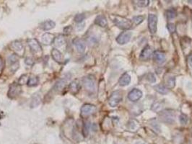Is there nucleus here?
Here are the masks:
<instances>
[{
  "instance_id": "f257e3e1",
  "label": "nucleus",
  "mask_w": 192,
  "mask_h": 144,
  "mask_svg": "<svg viewBox=\"0 0 192 144\" xmlns=\"http://www.w3.org/2000/svg\"><path fill=\"white\" fill-rule=\"evenodd\" d=\"M113 22L118 28L122 30H129L132 28V22L129 19L119 15H114L112 17Z\"/></svg>"
},
{
  "instance_id": "f03ea898",
  "label": "nucleus",
  "mask_w": 192,
  "mask_h": 144,
  "mask_svg": "<svg viewBox=\"0 0 192 144\" xmlns=\"http://www.w3.org/2000/svg\"><path fill=\"white\" fill-rule=\"evenodd\" d=\"M82 84L87 92L94 93L96 92V84L94 77L89 75V76L84 77L82 79Z\"/></svg>"
},
{
  "instance_id": "7ed1b4c3",
  "label": "nucleus",
  "mask_w": 192,
  "mask_h": 144,
  "mask_svg": "<svg viewBox=\"0 0 192 144\" xmlns=\"http://www.w3.org/2000/svg\"><path fill=\"white\" fill-rule=\"evenodd\" d=\"M160 120L165 123L173 124L175 122V114L174 111L170 110H163L159 113Z\"/></svg>"
},
{
  "instance_id": "20e7f679",
  "label": "nucleus",
  "mask_w": 192,
  "mask_h": 144,
  "mask_svg": "<svg viewBox=\"0 0 192 144\" xmlns=\"http://www.w3.org/2000/svg\"><path fill=\"white\" fill-rule=\"evenodd\" d=\"M28 44L33 54L37 56V57H41L43 53V51L39 41L36 39L30 38L28 40Z\"/></svg>"
},
{
  "instance_id": "39448f33",
  "label": "nucleus",
  "mask_w": 192,
  "mask_h": 144,
  "mask_svg": "<svg viewBox=\"0 0 192 144\" xmlns=\"http://www.w3.org/2000/svg\"><path fill=\"white\" fill-rule=\"evenodd\" d=\"M123 100L122 93L120 91H115L111 94L108 99V104L111 107H116Z\"/></svg>"
},
{
  "instance_id": "423d86ee",
  "label": "nucleus",
  "mask_w": 192,
  "mask_h": 144,
  "mask_svg": "<svg viewBox=\"0 0 192 144\" xmlns=\"http://www.w3.org/2000/svg\"><path fill=\"white\" fill-rule=\"evenodd\" d=\"M97 107L91 104H85L81 107V112L80 115L82 117H87L96 113Z\"/></svg>"
},
{
  "instance_id": "0eeeda50",
  "label": "nucleus",
  "mask_w": 192,
  "mask_h": 144,
  "mask_svg": "<svg viewBox=\"0 0 192 144\" xmlns=\"http://www.w3.org/2000/svg\"><path fill=\"white\" fill-rule=\"evenodd\" d=\"M158 17L154 14H150L148 16V28L151 34H155L157 32Z\"/></svg>"
},
{
  "instance_id": "6e6552de",
  "label": "nucleus",
  "mask_w": 192,
  "mask_h": 144,
  "mask_svg": "<svg viewBox=\"0 0 192 144\" xmlns=\"http://www.w3.org/2000/svg\"><path fill=\"white\" fill-rule=\"evenodd\" d=\"M21 92H22V89H21L20 85L18 83H14L11 84L10 87H9L8 95L9 98L14 99L20 95Z\"/></svg>"
},
{
  "instance_id": "1a4fd4ad",
  "label": "nucleus",
  "mask_w": 192,
  "mask_h": 144,
  "mask_svg": "<svg viewBox=\"0 0 192 144\" xmlns=\"http://www.w3.org/2000/svg\"><path fill=\"white\" fill-rule=\"evenodd\" d=\"M11 48L18 56H23L25 53V47L19 41H13L11 43Z\"/></svg>"
},
{
  "instance_id": "9d476101",
  "label": "nucleus",
  "mask_w": 192,
  "mask_h": 144,
  "mask_svg": "<svg viewBox=\"0 0 192 144\" xmlns=\"http://www.w3.org/2000/svg\"><path fill=\"white\" fill-rule=\"evenodd\" d=\"M132 35V32L129 30H126V31L122 32V33L118 35L117 37V42L120 45H124L129 42L131 40Z\"/></svg>"
},
{
  "instance_id": "9b49d317",
  "label": "nucleus",
  "mask_w": 192,
  "mask_h": 144,
  "mask_svg": "<svg viewBox=\"0 0 192 144\" xmlns=\"http://www.w3.org/2000/svg\"><path fill=\"white\" fill-rule=\"evenodd\" d=\"M153 49L150 46H146L142 51L140 56H139V59L142 61H146L150 60L152 56H153Z\"/></svg>"
},
{
  "instance_id": "f8f14e48",
  "label": "nucleus",
  "mask_w": 192,
  "mask_h": 144,
  "mask_svg": "<svg viewBox=\"0 0 192 144\" xmlns=\"http://www.w3.org/2000/svg\"><path fill=\"white\" fill-rule=\"evenodd\" d=\"M142 97V92L138 89H133L128 94V98L132 102H137Z\"/></svg>"
},
{
  "instance_id": "ddd939ff",
  "label": "nucleus",
  "mask_w": 192,
  "mask_h": 144,
  "mask_svg": "<svg viewBox=\"0 0 192 144\" xmlns=\"http://www.w3.org/2000/svg\"><path fill=\"white\" fill-rule=\"evenodd\" d=\"M153 59L158 64H162L166 60V56L163 51H155L153 53Z\"/></svg>"
},
{
  "instance_id": "4468645a",
  "label": "nucleus",
  "mask_w": 192,
  "mask_h": 144,
  "mask_svg": "<svg viewBox=\"0 0 192 144\" xmlns=\"http://www.w3.org/2000/svg\"><path fill=\"white\" fill-rule=\"evenodd\" d=\"M51 56L53 58V59L57 62L58 63H64V61H65V58H64L63 54L59 51L58 49L56 48H53L51 51Z\"/></svg>"
},
{
  "instance_id": "2eb2a0df",
  "label": "nucleus",
  "mask_w": 192,
  "mask_h": 144,
  "mask_svg": "<svg viewBox=\"0 0 192 144\" xmlns=\"http://www.w3.org/2000/svg\"><path fill=\"white\" fill-rule=\"evenodd\" d=\"M73 44L75 45L76 49H77V51L79 53H83V52H85L86 45H85V42L83 40L77 37V38H75L73 41Z\"/></svg>"
},
{
  "instance_id": "dca6fc26",
  "label": "nucleus",
  "mask_w": 192,
  "mask_h": 144,
  "mask_svg": "<svg viewBox=\"0 0 192 144\" xmlns=\"http://www.w3.org/2000/svg\"><path fill=\"white\" fill-rule=\"evenodd\" d=\"M54 39H55V36L54 34L49 33V32H46L42 35L41 37V42L42 43L46 46H49L52 43H54Z\"/></svg>"
},
{
  "instance_id": "f3484780",
  "label": "nucleus",
  "mask_w": 192,
  "mask_h": 144,
  "mask_svg": "<svg viewBox=\"0 0 192 144\" xmlns=\"http://www.w3.org/2000/svg\"><path fill=\"white\" fill-rule=\"evenodd\" d=\"M80 84L78 80H74L72 81L71 83L69 85V90L72 94H76L79 92L80 89Z\"/></svg>"
},
{
  "instance_id": "a211bd4d",
  "label": "nucleus",
  "mask_w": 192,
  "mask_h": 144,
  "mask_svg": "<svg viewBox=\"0 0 192 144\" xmlns=\"http://www.w3.org/2000/svg\"><path fill=\"white\" fill-rule=\"evenodd\" d=\"M131 80H132L131 76H130V75L128 74V73H124V74L120 77L119 81H118V83H119L120 86L125 87V86H127V85H129L130 84V82H131Z\"/></svg>"
},
{
  "instance_id": "6ab92c4d",
  "label": "nucleus",
  "mask_w": 192,
  "mask_h": 144,
  "mask_svg": "<svg viewBox=\"0 0 192 144\" xmlns=\"http://www.w3.org/2000/svg\"><path fill=\"white\" fill-rule=\"evenodd\" d=\"M95 23L101 27H105L108 25V21L105 16L101 15H98V17L96 18V20H95Z\"/></svg>"
},
{
  "instance_id": "aec40b11",
  "label": "nucleus",
  "mask_w": 192,
  "mask_h": 144,
  "mask_svg": "<svg viewBox=\"0 0 192 144\" xmlns=\"http://www.w3.org/2000/svg\"><path fill=\"white\" fill-rule=\"evenodd\" d=\"M56 23L53 20H46L40 25V27L44 30H49L55 27Z\"/></svg>"
},
{
  "instance_id": "412c9836",
  "label": "nucleus",
  "mask_w": 192,
  "mask_h": 144,
  "mask_svg": "<svg viewBox=\"0 0 192 144\" xmlns=\"http://www.w3.org/2000/svg\"><path fill=\"white\" fill-rule=\"evenodd\" d=\"M165 87L168 89H173L175 85V78L173 76H170V75L168 77H165Z\"/></svg>"
},
{
  "instance_id": "4be33fe9",
  "label": "nucleus",
  "mask_w": 192,
  "mask_h": 144,
  "mask_svg": "<svg viewBox=\"0 0 192 144\" xmlns=\"http://www.w3.org/2000/svg\"><path fill=\"white\" fill-rule=\"evenodd\" d=\"M66 42V38L63 35H59L57 37H55L54 41V44L56 47H61L65 45Z\"/></svg>"
},
{
  "instance_id": "5701e85b",
  "label": "nucleus",
  "mask_w": 192,
  "mask_h": 144,
  "mask_svg": "<svg viewBox=\"0 0 192 144\" xmlns=\"http://www.w3.org/2000/svg\"><path fill=\"white\" fill-rule=\"evenodd\" d=\"M154 89L156 92L161 94H166L168 92V89L165 87V85L163 84H159L158 85H155L154 87Z\"/></svg>"
},
{
  "instance_id": "b1692460",
  "label": "nucleus",
  "mask_w": 192,
  "mask_h": 144,
  "mask_svg": "<svg viewBox=\"0 0 192 144\" xmlns=\"http://www.w3.org/2000/svg\"><path fill=\"white\" fill-rule=\"evenodd\" d=\"M66 84H67V81H66L65 79H59V81H57V82H56V83L54 88H55V89H56V91L61 92V91H62L63 89L65 88Z\"/></svg>"
},
{
  "instance_id": "393cba45",
  "label": "nucleus",
  "mask_w": 192,
  "mask_h": 144,
  "mask_svg": "<svg viewBox=\"0 0 192 144\" xmlns=\"http://www.w3.org/2000/svg\"><path fill=\"white\" fill-rule=\"evenodd\" d=\"M151 110L155 112H160L163 110V103L162 102H155L152 105Z\"/></svg>"
},
{
  "instance_id": "a878e982",
  "label": "nucleus",
  "mask_w": 192,
  "mask_h": 144,
  "mask_svg": "<svg viewBox=\"0 0 192 144\" xmlns=\"http://www.w3.org/2000/svg\"><path fill=\"white\" fill-rule=\"evenodd\" d=\"M165 16L168 20H173L176 17V11L174 9L170 8L165 12Z\"/></svg>"
},
{
  "instance_id": "bb28decb",
  "label": "nucleus",
  "mask_w": 192,
  "mask_h": 144,
  "mask_svg": "<svg viewBox=\"0 0 192 144\" xmlns=\"http://www.w3.org/2000/svg\"><path fill=\"white\" fill-rule=\"evenodd\" d=\"M40 102H41V97H40L39 95H38V94H35L32 97L30 106H31V107H37V106H39Z\"/></svg>"
},
{
  "instance_id": "cd10ccee",
  "label": "nucleus",
  "mask_w": 192,
  "mask_h": 144,
  "mask_svg": "<svg viewBox=\"0 0 192 144\" xmlns=\"http://www.w3.org/2000/svg\"><path fill=\"white\" fill-rule=\"evenodd\" d=\"M144 20V17L142 15H138V16H134L132 18V24H134L135 25H138L143 22Z\"/></svg>"
},
{
  "instance_id": "c85d7f7f",
  "label": "nucleus",
  "mask_w": 192,
  "mask_h": 144,
  "mask_svg": "<svg viewBox=\"0 0 192 144\" xmlns=\"http://www.w3.org/2000/svg\"><path fill=\"white\" fill-rule=\"evenodd\" d=\"M127 126L130 130H134L135 129L137 131V129L139 127V122L137 121L136 120H131L128 122Z\"/></svg>"
},
{
  "instance_id": "c756f323",
  "label": "nucleus",
  "mask_w": 192,
  "mask_h": 144,
  "mask_svg": "<svg viewBox=\"0 0 192 144\" xmlns=\"http://www.w3.org/2000/svg\"><path fill=\"white\" fill-rule=\"evenodd\" d=\"M38 84H39V79L35 77H30L27 82L28 87H35L38 85Z\"/></svg>"
},
{
  "instance_id": "7c9ffc66",
  "label": "nucleus",
  "mask_w": 192,
  "mask_h": 144,
  "mask_svg": "<svg viewBox=\"0 0 192 144\" xmlns=\"http://www.w3.org/2000/svg\"><path fill=\"white\" fill-rule=\"evenodd\" d=\"M18 58L19 57L17 55H16V54H13V55L9 56L8 61H9V63H10V65H13L14 64V63L18 62Z\"/></svg>"
},
{
  "instance_id": "2f4dec72",
  "label": "nucleus",
  "mask_w": 192,
  "mask_h": 144,
  "mask_svg": "<svg viewBox=\"0 0 192 144\" xmlns=\"http://www.w3.org/2000/svg\"><path fill=\"white\" fill-rule=\"evenodd\" d=\"M137 4L140 7H145L148 6L150 4V1L149 0H143V1H137Z\"/></svg>"
},
{
  "instance_id": "473e14b6",
  "label": "nucleus",
  "mask_w": 192,
  "mask_h": 144,
  "mask_svg": "<svg viewBox=\"0 0 192 144\" xmlns=\"http://www.w3.org/2000/svg\"><path fill=\"white\" fill-rule=\"evenodd\" d=\"M146 79L147 80H148L149 82H150V83H155L156 82V78L155 77V75L153 74H152V73H149L146 75Z\"/></svg>"
},
{
  "instance_id": "72a5a7b5",
  "label": "nucleus",
  "mask_w": 192,
  "mask_h": 144,
  "mask_svg": "<svg viewBox=\"0 0 192 144\" xmlns=\"http://www.w3.org/2000/svg\"><path fill=\"white\" fill-rule=\"evenodd\" d=\"M85 16L84 14H78L75 17V21L76 22H82L85 20Z\"/></svg>"
},
{
  "instance_id": "f704fd0d",
  "label": "nucleus",
  "mask_w": 192,
  "mask_h": 144,
  "mask_svg": "<svg viewBox=\"0 0 192 144\" xmlns=\"http://www.w3.org/2000/svg\"><path fill=\"white\" fill-rule=\"evenodd\" d=\"M179 120L182 125H186L187 124V122H188L189 118H188V117H187V115H184V114H181L179 117Z\"/></svg>"
},
{
  "instance_id": "c9c22d12",
  "label": "nucleus",
  "mask_w": 192,
  "mask_h": 144,
  "mask_svg": "<svg viewBox=\"0 0 192 144\" xmlns=\"http://www.w3.org/2000/svg\"><path fill=\"white\" fill-rule=\"evenodd\" d=\"M167 28L170 33H174L175 30H176V27H175V25H174V23H168L167 25Z\"/></svg>"
},
{
  "instance_id": "e433bc0d",
  "label": "nucleus",
  "mask_w": 192,
  "mask_h": 144,
  "mask_svg": "<svg viewBox=\"0 0 192 144\" xmlns=\"http://www.w3.org/2000/svg\"><path fill=\"white\" fill-rule=\"evenodd\" d=\"M89 128H90V125L88 123H85L83 128H82V133H83L84 136H87L88 135Z\"/></svg>"
},
{
  "instance_id": "4c0bfd02",
  "label": "nucleus",
  "mask_w": 192,
  "mask_h": 144,
  "mask_svg": "<svg viewBox=\"0 0 192 144\" xmlns=\"http://www.w3.org/2000/svg\"><path fill=\"white\" fill-rule=\"evenodd\" d=\"M28 81V78H27V76L26 75H23V76L21 77L20 78V79H19L18 84H27V82Z\"/></svg>"
},
{
  "instance_id": "58836bf2",
  "label": "nucleus",
  "mask_w": 192,
  "mask_h": 144,
  "mask_svg": "<svg viewBox=\"0 0 192 144\" xmlns=\"http://www.w3.org/2000/svg\"><path fill=\"white\" fill-rule=\"evenodd\" d=\"M187 62H188L189 67L192 68V53L189 54V55L187 56Z\"/></svg>"
},
{
  "instance_id": "ea45409f",
  "label": "nucleus",
  "mask_w": 192,
  "mask_h": 144,
  "mask_svg": "<svg viewBox=\"0 0 192 144\" xmlns=\"http://www.w3.org/2000/svg\"><path fill=\"white\" fill-rule=\"evenodd\" d=\"M10 66H11V70L13 71V72H15L16 70L18 69V68H19V62L14 63V64L10 65Z\"/></svg>"
},
{
  "instance_id": "a19ab883",
  "label": "nucleus",
  "mask_w": 192,
  "mask_h": 144,
  "mask_svg": "<svg viewBox=\"0 0 192 144\" xmlns=\"http://www.w3.org/2000/svg\"><path fill=\"white\" fill-rule=\"evenodd\" d=\"M72 28L71 26H67V27H66L65 29H64V32H65V33L66 34H70L71 31H72Z\"/></svg>"
},
{
  "instance_id": "79ce46f5",
  "label": "nucleus",
  "mask_w": 192,
  "mask_h": 144,
  "mask_svg": "<svg viewBox=\"0 0 192 144\" xmlns=\"http://www.w3.org/2000/svg\"><path fill=\"white\" fill-rule=\"evenodd\" d=\"M25 63L27 65H33V63H34V61H33L32 58H27L25 59Z\"/></svg>"
},
{
  "instance_id": "37998d69",
  "label": "nucleus",
  "mask_w": 192,
  "mask_h": 144,
  "mask_svg": "<svg viewBox=\"0 0 192 144\" xmlns=\"http://www.w3.org/2000/svg\"><path fill=\"white\" fill-rule=\"evenodd\" d=\"M4 61L1 58H0V73L2 72V70H3L4 68Z\"/></svg>"
},
{
  "instance_id": "c03bdc74",
  "label": "nucleus",
  "mask_w": 192,
  "mask_h": 144,
  "mask_svg": "<svg viewBox=\"0 0 192 144\" xmlns=\"http://www.w3.org/2000/svg\"><path fill=\"white\" fill-rule=\"evenodd\" d=\"M135 144H144V143H139V142H138V143H135Z\"/></svg>"
},
{
  "instance_id": "a18cd8bd",
  "label": "nucleus",
  "mask_w": 192,
  "mask_h": 144,
  "mask_svg": "<svg viewBox=\"0 0 192 144\" xmlns=\"http://www.w3.org/2000/svg\"><path fill=\"white\" fill-rule=\"evenodd\" d=\"M191 133H192V128H191Z\"/></svg>"
},
{
  "instance_id": "49530a36",
  "label": "nucleus",
  "mask_w": 192,
  "mask_h": 144,
  "mask_svg": "<svg viewBox=\"0 0 192 144\" xmlns=\"http://www.w3.org/2000/svg\"><path fill=\"white\" fill-rule=\"evenodd\" d=\"M35 144H39V143H35Z\"/></svg>"
}]
</instances>
